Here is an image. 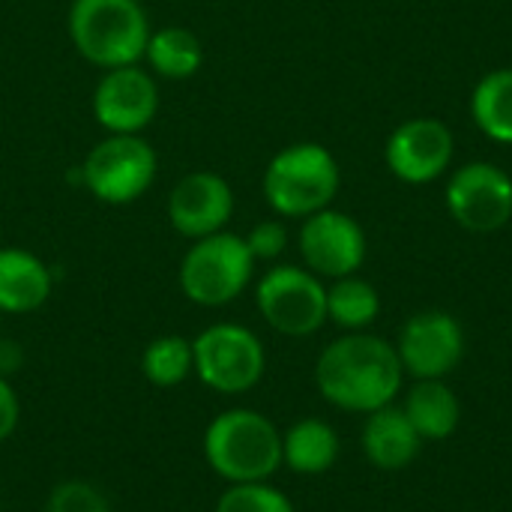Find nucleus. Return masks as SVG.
<instances>
[{"instance_id":"nucleus-1","label":"nucleus","mask_w":512,"mask_h":512,"mask_svg":"<svg viewBox=\"0 0 512 512\" xmlns=\"http://www.w3.org/2000/svg\"><path fill=\"white\" fill-rule=\"evenodd\" d=\"M402 372L399 351L387 339L351 333L324 348L315 366V384L330 405L372 414L396 399Z\"/></svg>"},{"instance_id":"nucleus-2","label":"nucleus","mask_w":512,"mask_h":512,"mask_svg":"<svg viewBox=\"0 0 512 512\" xmlns=\"http://www.w3.org/2000/svg\"><path fill=\"white\" fill-rule=\"evenodd\" d=\"M204 459L231 486L267 483L282 465V435L264 414L231 408L204 429Z\"/></svg>"},{"instance_id":"nucleus-3","label":"nucleus","mask_w":512,"mask_h":512,"mask_svg":"<svg viewBox=\"0 0 512 512\" xmlns=\"http://www.w3.org/2000/svg\"><path fill=\"white\" fill-rule=\"evenodd\" d=\"M150 33V18L138 0H72V45L99 69L138 63L147 51Z\"/></svg>"},{"instance_id":"nucleus-4","label":"nucleus","mask_w":512,"mask_h":512,"mask_svg":"<svg viewBox=\"0 0 512 512\" xmlns=\"http://www.w3.org/2000/svg\"><path fill=\"white\" fill-rule=\"evenodd\" d=\"M339 183L342 174L336 156L315 141H303L270 159L264 171V198L273 213L306 219L333 204Z\"/></svg>"},{"instance_id":"nucleus-5","label":"nucleus","mask_w":512,"mask_h":512,"mask_svg":"<svg viewBox=\"0 0 512 512\" xmlns=\"http://www.w3.org/2000/svg\"><path fill=\"white\" fill-rule=\"evenodd\" d=\"M255 258L243 237L216 231L210 237L192 240L180 261V291L198 306H225L237 300L252 282Z\"/></svg>"},{"instance_id":"nucleus-6","label":"nucleus","mask_w":512,"mask_h":512,"mask_svg":"<svg viewBox=\"0 0 512 512\" xmlns=\"http://www.w3.org/2000/svg\"><path fill=\"white\" fill-rule=\"evenodd\" d=\"M195 375L204 387L237 396L252 390L267 366L261 339L240 324H213L192 342Z\"/></svg>"},{"instance_id":"nucleus-7","label":"nucleus","mask_w":512,"mask_h":512,"mask_svg":"<svg viewBox=\"0 0 512 512\" xmlns=\"http://www.w3.org/2000/svg\"><path fill=\"white\" fill-rule=\"evenodd\" d=\"M156 150L138 135H108L81 165L87 192L105 204H132L156 180Z\"/></svg>"},{"instance_id":"nucleus-8","label":"nucleus","mask_w":512,"mask_h":512,"mask_svg":"<svg viewBox=\"0 0 512 512\" xmlns=\"http://www.w3.org/2000/svg\"><path fill=\"white\" fill-rule=\"evenodd\" d=\"M264 321L282 336H312L327 321V288L312 270L279 264L255 288Z\"/></svg>"},{"instance_id":"nucleus-9","label":"nucleus","mask_w":512,"mask_h":512,"mask_svg":"<svg viewBox=\"0 0 512 512\" xmlns=\"http://www.w3.org/2000/svg\"><path fill=\"white\" fill-rule=\"evenodd\" d=\"M447 210L471 234L501 231L512 219V177L492 162H468L447 180Z\"/></svg>"},{"instance_id":"nucleus-10","label":"nucleus","mask_w":512,"mask_h":512,"mask_svg":"<svg viewBox=\"0 0 512 512\" xmlns=\"http://www.w3.org/2000/svg\"><path fill=\"white\" fill-rule=\"evenodd\" d=\"M159 111V90L138 63L105 69L93 90V114L108 135H138Z\"/></svg>"},{"instance_id":"nucleus-11","label":"nucleus","mask_w":512,"mask_h":512,"mask_svg":"<svg viewBox=\"0 0 512 512\" xmlns=\"http://www.w3.org/2000/svg\"><path fill=\"white\" fill-rule=\"evenodd\" d=\"M300 255L315 276L345 279L366 261V234L357 219L327 207L303 219Z\"/></svg>"},{"instance_id":"nucleus-12","label":"nucleus","mask_w":512,"mask_h":512,"mask_svg":"<svg viewBox=\"0 0 512 512\" xmlns=\"http://www.w3.org/2000/svg\"><path fill=\"white\" fill-rule=\"evenodd\" d=\"M399 360L402 369L417 381H438L453 372L465 357V333L462 324L438 309L414 315L399 336Z\"/></svg>"},{"instance_id":"nucleus-13","label":"nucleus","mask_w":512,"mask_h":512,"mask_svg":"<svg viewBox=\"0 0 512 512\" xmlns=\"http://www.w3.org/2000/svg\"><path fill=\"white\" fill-rule=\"evenodd\" d=\"M384 159L402 183H432L453 162V132L435 117L405 120L390 132Z\"/></svg>"},{"instance_id":"nucleus-14","label":"nucleus","mask_w":512,"mask_h":512,"mask_svg":"<svg viewBox=\"0 0 512 512\" xmlns=\"http://www.w3.org/2000/svg\"><path fill=\"white\" fill-rule=\"evenodd\" d=\"M234 213V192L225 177L213 171H192L180 177L168 195V222L180 237L201 240L228 225Z\"/></svg>"},{"instance_id":"nucleus-15","label":"nucleus","mask_w":512,"mask_h":512,"mask_svg":"<svg viewBox=\"0 0 512 512\" xmlns=\"http://www.w3.org/2000/svg\"><path fill=\"white\" fill-rule=\"evenodd\" d=\"M54 288L51 270L27 249H0V312L27 315L48 303Z\"/></svg>"},{"instance_id":"nucleus-16","label":"nucleus","mask_w":512,"mask_h":512,"mask_svg":"<svg viewBox=\"0 0 512 512\" xmlns=\"http://www.w3.org/2000/svg\"><path fill=\"white\" fill-rule=\"evenodd\" d=\"M363 450L375 468L402 471L420 453V432L411 426L402 408L384 405L369 414V423L363 429Z\"/></svg>"},{"instance_id":"nucleus-17","label":"nucleus","mask_w":512,"mask_h":512,"mask_svg":"<svg viewBox=\"0 0 512 512\" xmlns=\"http://www.w3.org/2000/svg\"><path fill=\"white\" fill-rule=\"evenodd\" d=\"M339 459V435L324 420H300L282 438V462L294 474L318 477Z\"/></svg>"},{"instance_id":"nucleus-18","label":"nucleus","mask_w":512,"mask_h":512,"mask_svg":"<svg viewBox=\"0 0 512 512\" xmlns=\"http://www.w3.org/2000/svg\"><path fill=\"white\" fill-rule=\"evenodd\" d=\"M405 417L411 420V426L420 432V438H450L459 426L462 417V405L456 399V393L438 378V381H420L405 402Z\"/></svg>"},{"instance_id":"nucleus-19","label":"nucleus","mask_w":512,"mask_h":512,"mask_svg":"<svg viewBox=\"0 0 512 512\" xmlns=\"http://www.w3.org/2000/svg\"><path fill=\"white\" fill-rule=\"evenodd\" d=\"M471 117L480 132L498 144H512V69L483 75L471 93Z\"/></svg>"},{"instance_id":"nucleus-20","label":"nucleus","mask_w":512,"mask_h":512,"mask_svg":"<svg viewBox=\"0 0 512 512\" xmlns=\"http://www.w3.org/2000/svg\"><path fill=\"white\" fill-rule=\"evenodd\" d=\"M150 69L162 78L171 81H183L192 78L201 69L204 60V48L198 42V36L186 27H162L153 30L147 39V51H144Z\"/></svg>"},{"instance_id":"nucleus-21","label":"nucleus","mask_w":512,"mask_h":512,"mask_svg":"<svg viewBox=\"0 0 512 512\" xmlns=\"http://www.w3.org/2000/svg\"><path fill=\"white\" fill-rule=\"evenodd\" d=\"M381 312L378 291L357 276L336 279L333 288H327V318L336 321L345 330H363L369 327Z\"/></svg>"},{"instance_id":"nucleus-22","label":"nucleus","mask_w":512,"mask_h":512,"mask_svg":"<svg viewBox=\"0 0 512 512\" xmlns=\"http://www.w3.org/2000/svg\"><path fill=\"white\" fill-rule=\"evenodd\" d=\"M141 372L153 387H177L192 372V342L183 336H159L141 354Z\"/></svg>"},{"instance_id":"nucleus-23","label":"nucleus","mask_w":512,"mask_h":512,"mask_svg":"<svg viewBox=\"0 0 512 512\" xmlns=\"http://www.w3.org/2000/svg\"><path fill=\"white\" fill-rule=\"evenodd\" d=\"M213 512H294V504L267 483H234L219 495Z\"/></svg>"},{"instance_id":"nucleus-24","label":"nucleus","mask_w":512,"mask_h":512,"mask_svg":"<svg viewBox=\"0 0 512 512\" xmlns=\"http://www.w3.org/2000/svg\"><path fill=\"white\" fill-rule=\"evenodd\" d=\"M45 512H111L105 495L87 480H63L51 489Z\"/></svg>"},{"instance_id":"nucleus-25","label":"nucleus","mask_w":512,"mask_h":512,"mask_svg":"<svg viewBox=\"0 0 512 512\" xmlns=\"http://www.w3.org/2000/svg\"><path fill=\"white\" fill-rule=\"evenodd\" d=\"M243 240H246V246H249V252H252L255 261H273V258H279L285 252L288 231H285L282 222L267 219V222H258Z\"/></svg>"},{"instance_id":"nucleus-26","label":"nucleus","mask_w":512,"mask_h":512,"mask_svg":"<svg viewBox=\"0 0 512 512\" xmlns=\"http://www.w3.org/2000/svg\"><path fill=\"white\" fill-rule=\"evenodd\" d=\"M18 417H21V405H18V396L15 390L9 387V381L0 375V444L15 432L18 426Z\"/></svg>"}]
</instances>
